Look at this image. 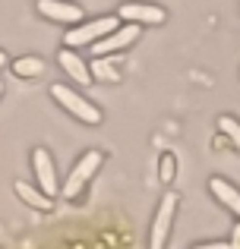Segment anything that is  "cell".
I'll list each match as a JSON object with an SVG mask.
<instances>
[{
    "mask_svg": "<svg viewBox=\"0 0 240 249\" xmlns=\"http://www.w3.org/2000/svg\"><path fill=\"white\" fill-rule=\"evenodd\" d=\"M101 164H105V152H98V148H86V152L76 158L73 170H70V177L60 183V196L67 202L79 199L82 193H86V186L92 183V177L101 170Z\"/></svg>",
    "mask_w": 240,
    "mask_h": 249,
    "instance_id": "obj_1",
    "label": "cell"
},
{
    "mask_svg": "<svg viewBox=\"0 0 240 249\" xmlns=\"http://www.w3.org/2000/svg\"><path fill=\"white\" fill-rule=\"evenodd\" d=\"M51 98H54L70 117H76V120L86 123V126H101V120H105V114H101L92 101H86V95H79V91H76L73 85H67V82L51 85Z\"/></svg>",
    "mask_w": 240,
    "mask_h": 249,
    "instance_id": "obj_2",
    "label": "cell"
},
{
    "mask_svg": "<svg viewBox=\"0 0 240 249\" xmlns=\"http://www.w3.org/2000/svg\"><path fill=\"white\" fill-rule=\"evenodd\" d=\"M120 25V19L114 16H98V19H89V22H79L73 25V29L63 32V48L70 51H79V48H95V44L101 41V38H108L114 29Z\"/></svg>",
    "mask_w": 240,
    "mask_h": 249,
    "instance_id": "obj_3",
    "label": "cell"
},
{
    "mask_svg": "<svg viewBox=\"0 0 240 249\" xmlns=\"http://www.w3.org/2000/svg\"><path fill=\"white\" fill-rule=\"evenodd\" d=\"M177 205H180V196L177 193H165L155 208V218L152 227H148V249H165L167 240H171L174 231V218H177Z\"/></svg>",
    "mask_w": 240,
    "mask_h": 249,
    "instance_id": "obj_4",
    "label": "cell"
},
{
    "mask_svg": "<svg viewBox=\"0 0 240 249\" xmlns=\"http://www.w3.org/2000/svg\"><path fill=\"white\" fill-rule=\"evenodd\" d=\"M32 177H35V186L41 189L48 199H57L60 196V177H57V164H54V155L48 152L44 145L32 148Z\"/></svg>",
    "mask_w": 240,
    "mask_h": 249,
    "instance_id": "obj_5",
    "label": "cell"
},
{
    "mask_svg": "<svg viewBox=\"0 0 240 249\" xmlns=\"http://www.w3.org/2000/svg\"><path fill=\"white\" fill-rule=\"evenodd\" d=\"M114 16H117L120 22L139 25V29H146V25H165L167 22V10H165V6L142 3V0H127V3H120Z\"/></svg>",
    "mask_w": 240,
    "mask_h": 249,
    "instance_id": "obj_6",
    "label": "cell"
},
{
    "mask_svg": "<svg viewBox=\"0 0 240 249\" xmlns=\"http://www.w3.org/2000/svg\"><path fill=\"white\" fill-rule=\"evenodd\" d=\"M35 10L41 13L44 19H51V22H60V25H79L86 22V13H82L79 3H73V0H35Z\"/></svg>",
    "mask_w": 240,
    "mask_h": 249,
    "instance_id": "obj_7",
    "label": "cell"
},
{
    "mask_svg": "<svg viewBox=\"0 0 240 249\" xmlns=\"http://www.w3.org/2000/svg\"><path fill=\"white\" fill-rule=\"evenodd\" d=\"M142 35L139 25H129V22H120L117 29L111 32L108 38H101L98 44H95V57H111V54H120V51H127L129 44H136V38Z\"/></svg>",
    "mask_w": 240,
    "mask_h": 249,
    "instance_id": "obj_8",
    "label": "cell"
},
{
    "mask_svg": "<svg viewBox=\"0 0 240 249\" xmlns=\"http://www.w3.org/2000/svg\"><path fill=\"white\" fill-rule=\"evenodd\" d=\"M57 67H60L63 76H70V82H76V85H89L92 82L89 63H86V57H82L79 51H70V48L57 51Z\"/></svg>",
    "mask_w": 240,
    "mask_h": 249,
    "instance_id": "obj_9",
    "label": "cell"
},
{
    "mask_svg": "<svg viewBox=\"0 0 240 249\" xmlns=\"http://www.w3.org/2000/svg\"><path fill=\"white\" fill-rule=\"evenodd\" d=\"M209 193L212 199L218 202L222 208H228L231 214H234V221H240V189L234 183H228L224 177H212L209 180Z\"/></svg>",
    "mask_w": 240,
    "mask_h": 249,
    "instance_id": "obj_10",
    "label": "cell"
},
{
    "mask_svg": "<svg viewBox=\"0 0 240 249\" xmlns=\"http://www.w3.org/2000/svg\"><path fill=\"white\" fill-rule=\"evenodd\" d=\"M13 193L19 196V202H25V205L35 208V212H51V208H54V199H48V196L29 180H16L13 183Z\"/></svg>",
    "mask_w": 240,
    "mask_h": 249,
    "instance_id": "obj_11",
    "label": "cell"
},
{
    "mask_svg": "<svg viewBox=\"0 0 240 249\" xmlns=\"http://www.w3.org/2000/svg\"><path fill=\"white\" fill-rule=\"evenodd\" d=\"M120 57L108 60V57H95L89 63V73H92V82H120V67H117Z\"/></svg>",
    "mask_w": 240,
    "mask_h": 249,
    "instance_id": "obj_12",
    "label": "cell"
},
{
    "mask_svg": "<svg viewBox=\"0 0 240 249\" xmlns=\"http://www.w3.org/2000/svg\"><path fill=\"white\" fill-rule=\"evenodd\" d=\"M10 70H13L16 79H38V76L44 73V60L35 57V54H25V57H16V60L10 63Z\"/></svg>",
    "mask_w": 240,
    "mask_h": 249,
    "instance_id": "obj_13",
    "label": "cell"
},
{
    "mask_svg": "<svg viewBox=\"0 0 240 249\" xmlns=\"http://www.w3.org/2000/svg\"><path fill=\"white\" fill-rule=\"evenodd\" d=\"M218 133H222V139L240 155V120H237V117L222 114V117H218Z\"/></svg>",
    "mask_w": 240,
    "mask_h": 249,
    "instance_id": "obj_14",
    "label": "cell"
},
{
    "mask_svg": "<svg viewBox=\"0 0 240 249\" xmlns=\"http://www.w3.org/2000/svg\"><path fill=\"white\" fill-rule=\"evenodd\" d=\"M174 167H177V161H174V155H161V183H171L174 180Z\"/></svg>",
    "mask_w": 240,
    "mask_h": 249,
    "instance_id": "obj_15",
    "label": "cell"
},
{
    "mask_svg": "<svg viewBox=\"0 0 240 249\" xmlns=\"http://www.w3.org/2000/svg\"><path fill=\"white\" fill-rule=\"evenodd\" d=\"M193 249H231L228 240H209V243H196Z\"/></svg>",
    "mask_w": 240,
    "mask_h": 249,
    "instance_id": "obj_16",
    "label": "cell"
},
{
    "mask_svg": "<svg viewBox=\"0 0 240 249\" xmlns=\"http://www.w3.org/2000/svg\"><path fill=\"white\" fill-rule=\"evenodd\" d=\"M228 246H231V249H240V221H234V227H231V237H228Z\"/></svg>",
    "mask_w": 240,
    "mask_h": 249,
    "instance_id": "obj_17",
    "label": "cell"
},
{
    "mask_svg": "<svg viewBox=\"0 0 240 249\" xmlns=\"http://www.w3.org/2000/svg\"><path fill=\"white\" fill-rule=\"evenodd\" d=\"M6 63H10V57H6V51H0V70H3Z\"/></svg>",
    "mask_w": 240,
    "mask_h": 249,
    "instance_id": "obj_18",
    "label": "cell"
},
{
    "mask_svg": "<svg viewBox=\"0 0 240 249\" xmlns=\"http://www.w3.org/2000/svg\"><path fill=\"white\" fill-rule=\"evenodd\" d=\"M0 95H3V82H0Z\"/></svg>",
    "mask_w": 240,
    "mask_h": 249,
    "instance_id": "obj_19",
    "label": "cell"
}]
</instances>
